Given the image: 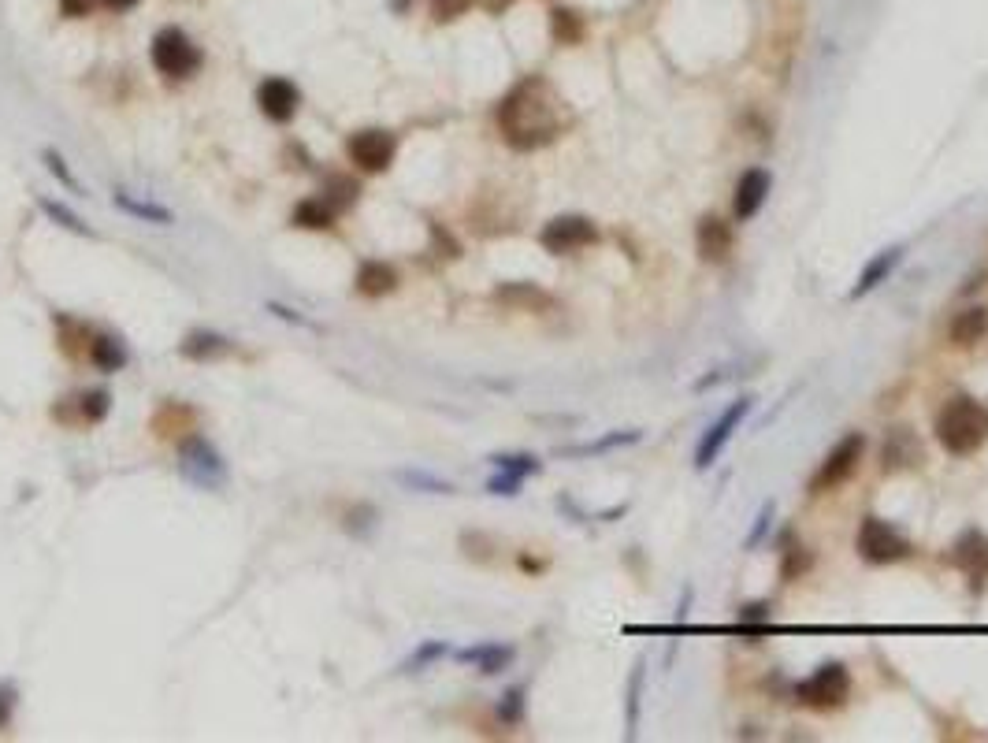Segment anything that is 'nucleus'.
I'll return each mask as SVG.
<instances>
[{"instance_id": "6ab92c4d", "label": "nucleus", "mask_w": 988, "mask_h": 743, "mask_svg": "<svg viewBox=\"0 0 988 743\" xmlns=\"http://www.w3.org/2000/svg\"><path fill=\"white\" fill-rule=\"evenodd\" d=\"M398 290V272L387 261H364L357 268V294L364 298H387Z\"/></svg>"}, {"instance_id": "79ce46f5", "label": "nucleus", "mask_w": 988, "mask_h": 743, "mask_svg": "<svg viewBox=\"0 0 988 743\" xmlns=\"http://www.w3.org/2000/svg\"><path fill=\"white\" fill-rule=\"evenodd\" d=\"M12 710H15V695L8 684H0V729L12 725Z\"/></svg>"}, {"instance_id": "20e7f679", "label": "nucleus", "mask_w": 988, "mask_h": 743, "mask_svg": "<svg viewBox=\"0 0 988 743\" xmlns=\"http://www.w3.org/2000/svg\"><path fill=\"white\" fill-rule=\"evenodd\" d=\"M855 550L866 565H896V561L910 558V539L896 524L881 521V517H866L858 528Z\"/></svg>"}, {"instance_id": "f257e3e1", "label": "nucleus", "mask_w": 988, "mask_h": 743, "mask_svg": "<svg viewBox=\"0 0 988 743\" xmlns=\"http://www.w3.org/2000/svg\"><path fill=\"white\" fill-rule=\"evenodd\" d=\"M498 131L517 153H532L554 142L565 131V108L558 93L550 90V82L539 75L517 82L498 105Z\"/></svg>"}, {"instance_id": "9d476101", "label": "nucleus", "mask_w": 988, "mask_h": 743, "mask_svg": "<svg viewBox=\"0 0 988 743\" xmlns=\"http://www.w3.org/2000/svg\"><path fill=\"white\" fill-rule=\"evenodd\" d=\"M346 153L361 171H387L394 153H398V138L390 131L368 127V131H357L346 138Z\"/></svg>"}, {"instance_id": "58836bf2", "label": "nucleus", "mask_w": 988, "mask_h": 743, "mask_svg": "<svg viewBox=\"0 0 988 743\" xmlns=\"http://www.w3.org/2000/svg\"><path fill=\"white\" fill-rule=\"evenodd\" d=\"M520 714H524V695L520 691H506V703L498 706V717L506 725H513V721H520Z\"/></svg>"}, {"instance_id": "9b49d317", "label": "nucleus", "mask_w": 988, "mask_h": 743, "mask_svg": "<svg viewBox=\"0 0 988 743\" xmlns=\"http://www.w3.org/2000/svg\"><path fill=\"white\" fill-rule=\"evenodd\" d=\"M951 558L959 565L970 587H974V595H981L988 584V535L981 532H962L955 539V547H951Z\"/></svg>"}, {"instance_id": "a19ab883", "label": "nucleus", "mask_w": 988, "mask_h": 743, "mask_svg": "<svg viewBox=\"0 0 988 743\" xmlns=\"http://www.w3.org/2000/svg\"><path fill=\"white\" fill-rule=\"evenodd\" d=\"M93 12V0H60V15L64 19H86Z\"/></svg>"}, {"instance_id": "0eeeda50", "label": "nucleus", "mask_w": 988, "mask_h": 743, "mask_svg": "<svg viewBox=\"0 0 988 743\" xmlns=\"http://www.w3.org/2000/svg\"><path fill=\"white\" fill-rule=\"evenodd\" d=\"M847 691H851V673H847L844 662H825L814 673V677L799 680V688H795V699L810 710H832V706H840L847 699Z\"/></svg>"}, {"instance_id": "6e6552de", "label": "nucleus", "mask_w": 988, "mask_h": 743, "mask_svg": "<svg viewBox=\"0 0 988 743\" xmlns=\"http://www.w3.org/2000/svg\"><path fill=\"white\" fill-rule=\"evenodd\" d=\"M539 242H543L546 253L554 257H565V253H576V249H587L598 242V227L587 216H554L539 231Z\"/></svg>"}, {"instance_id": "393cba45", "label": "nucleus", "mask_w": 988, "mask_h": 743, "mask_svg": "<svg viewBox=\"0 0 988 743\" xmlns=\"http://www.w3.org/2000/svg\"><path fill=\"white\" fill-rule=\"evenodd\" d=\"M112 201H116V209H123V212H127V216H134V220L160 223V227H168V223H175L171 209H164V205H156V201H138V197H130L127 190H116V194H112Z\"/></svg>"}, {"instance_id": "7c9ffc66", "label": "nucleus", "mask_w": 988, "mask_h": 743, "mask_svg": "<svg viewBox=\"0 0 988 743\" xmlns=\"http://www.w3.org/2000/svg\"><path fill=\"white\" fill-rule=\"evenodd\" d=\"M38 209L45 212V216H49L52 223H60V227H67V231H75V235L93 238L90 227H86V223L78 220V216H75V212H71V209H67L64 201H49V197H41V201H38Z\"/></svg>"}, {"instance_id": "f03ea898", "label": "nucleus", "mask_w": 988, "mask_h": 743, "mask_svg": "<svg viewBox=\"0 0 988 743\" xmlns=\"http://www.w3.org/2000/svg\"><path fill=\"white\" fill-rule=\"evenodd\" d=\"M933 435L951 457L977 454L988 443V405H981L970 394H955L936 413Z\"/></svg>"}, {"instance_id": "c85d7f7f", "label": "nucleus", "mask_w": 988, "mask_h": 743, "mask_svg": "<svg viewBox=\"0 0 988 743\" xmlns=\"http://www.w3.org/2000/svg\"><path fill=\"white\" fill-rule=\"evenodd\" d=\"M550 34H554V41H561V45H576V41L584 38V23H580V15L569 12V8H554V12H550Z\"/></svg>"}, {"instance_id": "de8ad7c7", "label": "nucleus", "mask_w": 988, "mask_h": 743, "mask_svg": "<svg viewBox=\"0 0 988 743\" xmlns=\"http://www.w3.org/2000/svg\"><path fill=\"white\" fill-rule=\"evenodd\" d=\"M108 12H130V8H138V0H101Z\"/></svg>"}, {"instance_id": "39448f33", "label": "nucleus", "mask_w": 988, "mask_h": 743, "mask_svg": "<svg viewBox=\"0 0 988 743\" xmlns=\"http://www.w3.org/2000/svg\"><path fill=\"white\" fill-rule=\"evenodd\" d=\"M862 457H866V435H858V431L855 435H844V439L829 450V457L821 461V469L814 472V480L806 483V491H810V495H829L836 487H844V483L855 476L858 465H862Z\"/></svg>"}, {"instance_id": "dca6fc26", "label": "nucleus", "mask_w": 988, "mask_h": 743, "mask_svg": "<svg viewBox=\"0 0 988 743\" xmlns=\"http://www.w3.org/2000/svg\"><path fill=\"white\" fill-rule=\"evenodd\" d=\"M494 301L502 309H513V313H550L554 309V298L535 283H502L494 290Z\"/></svg>"}, {"instance_id": "ea45409f", "label": "nucleus", "mask_w": 988, "mask_h": 743, "mask_svg": "<svg viewBox=\"0 0 988 743\" xmlns=\"http://www.w3.org/2000/svg\"><path fill=\"white\" fill-rule=\"evenodd\" d=\"M520 483H524V480H520V476H509V472H498V476H494V480L487 483V491H491V495H517V491H520Z\"/></svg>"}, {"instance_id": "5701e85b", "label": "nucleus", "mask_w": 988, "mask_h": 743, "mask_svg": "<svg viewBox=\"0 0 988 743\" xmlns=\"http://www.w3.org/2000/svg\"><path fill=\"white\" fill-rule=\"evenodd\" d=\"M903 261V249H884L881 257H873L866 268H862V275H858V283H855V290H851V298H862L866 290H873V287H881L884 279L892 275V268Z\"/></svg>"}, {"instance_id": "4c0bfd02", "label": "nucleus", "mask_w": 988, "mask_h": 743, "mask_svg": "<svg viewBox=\"0 0 988 743\" xmlns=\"http://www.w3.org/2000/svg\"><path fill=\"white\" fill-rule=\"evenodd\" d=\"M442 654H446V643H424V647H420V651H416L413 658L405 662V669H409V673H416L420 665L435 662V658H442Z\"/></svg>"}, {"instance_id": "f704fd0d", "label": "nucleus", "mask_w": 988, "mask_h": 743, "mask_svg": "<svg viewBox=\"0 0 988 743\" xmlns=\"http://www.w3.org/2000/svg\"><path fill=\"white\" fill-rule=\"evenodd\" d=\"M428 4L435 23H454V19H461L472 8V0H428Z\"/></svg>"}, {"instance_id": "72a5a7b5", "label": "nucleus", "mask_w": 988, "mask_h": 743, "mask_svg": "<svg viewBox=\"0 0 988 743\" xmlns=\"http://www.w3.org/2000/svg\"><path fill=\"white\" fill-rule=\"evenodd\" d=\"M643 677H647V662L632 669V684H628V736H636L639 725V695H643Z\"/></svg>"}, {"instance_id": "f3484780", "label": "nucleus", "mask_w": 988, "mask_h": 743, "mask_svg": "<svg viewBox=\"0 0 988 743\" xmlns=\"http://www.w3.org/2000/svg\"><path fill=\"white\" fill-rule=\"evenodd\" d=\"M149 428L160 439H190V431H197V409L186 402H164L153 413Z\"/></svg>"}, {"instance_id": "c9c22d12", "label": "nucleus", "mask_w": 988, "mask_h": 743, "mask_svg": "<svg viewBox=\"0 0 988 743\" xmlns=\"http://www.w3.org/2000/svg\"><path fill=\"white\" fill-rule=\"evenodd\" d=\"M398 480H402L405 487H424V491H435V495H450V491H454L446 480H435L428 472H398Z\"/></svg>"}, {"instance_id": "a211bd4d", "label": "nucleus", "mask_w": 988, "mask_h": 743, "mask_svg": "<svg viewBox=\"0 0 988 743\" xmlns=\"http://www.w3.org/2000/svg\"><path fill=\"white\" fill-rule=\"evenodd\" d=\"M988 335V309L985 305H970V309H962V313L951 316V327H948V339L962 350H970L977 342Z\"/></svg>"}, {"instance_id": "423d86ee", "label": "nucleus", "mask_w": 988, "mask_h": 743, "mask_svg": "<svg viewBox=\"0 0 988 743\" xmlns=\"http://www.w3.org/2000/svg\"><path fill=\"white\" fill-rule=\"evenodd\" d=\"M179 472L186 480L194 483V487H223L227 483V461L220 457V450L201 439V435H190V439H182V450H179Z\"/></svg>"}, {"instance_id": "2eb2a0df", "label": "nucleus", "mask_w": 988, "mask_h": 743, "mask_svg": "<svg viewBox=\"0 0 988 743\" xmlns=\"http://www.w3.org/2000/svg\"><path fill=\"white\" fill-rule=\"evenodd\" d=\"M695 249L706 264H725L732 253V223L721 216H702L695 227Z\"/></svg>"}, {"instance_id": "2f4dec72", "label": "nucleus", "mask_w": 988, "mask_h": 743, "mask_svg": "<svg viewBox=\"0 0 988 743\" xmlns=\"http://www.w3.org/2000/svg\"><path fill=\"white\" fill-rule=\"evenodd\" d=\"M494 461V469L498 472H509V476H532V472H539V457H532V454H498V457H491Z\"/></svg>"}, {"instance_id": "aec40b11", "label": "nucleus", "mask_w": 988, "mask_h": 743, "mask_svg": "<svg viewBox=\"0 0 988 743\" xmlns=\"http://www.w3.org/2000/svg\"><path fill=\"white\" fill-rule=\"evenodd\" d=\"M86 357H90V365L97 368V372H108V376H112V372H119V368L130 361L127 346H123L116 335H93V339H90V353H86Z\"/></svg>"}, {"instance_id": "ddd939ff", "label": "nucleus", "mask_w": 988, "mask_h": 743, "mask_svg": "<svg viewBox=\"0 0 988 743\" xmlns=\"http://www.w3.org/2000/svg\"><path fill=\"white\" fill-rule=\"evenodd\" d=\"M769 190H773V175L766 168H751L740 175V183H736V194H732V212H736V220L747 223L754 220L762 205H766Z\"/></svg>"}, {"instance_id": "412c9836", "label": "nucleus", "mask_w": 988, "mask_h": 743, "mask_svg": "<svg viewBox=\"0 0 988 743\" xmlns=\"http://www.w3.org/2000/svg\"><path fill=\"white\" fill-rule=\"evenodd\" d=\"M335 216L338 212L327 205L324 197H305V201L294 205L290 223H294V227H305V231H331V227H335Z\"/></svg>"}, {"instance_id": "a18cd8bd", "label": "nucleus", "mask_w": 988, "mask_h": 743, "mask_svg": "<svg viewBox=\"0 0 988 743\" xmlns=\"http://www.w3.org/2000/svg\"><path fill=\"white\" fill-rule=\"evenodd\" d=\"M769 606L766 602H754V606H743V621H766Z\"/></svg>"}, {"instance_id": "a878e982", "label": "nucleus", "mask_w": 988, "mask_h": 743, "mask_svg": "<svg viewBox=\"0 0 988 743\" xmlns=\"http://www.w3.org/2000/svg\"><path fill=\"white\" fill-rule=\"evenodd\" d=\"M56 335H60V346L71 357H86L90 353V327L71 320V316H56Z\"/></svg>"}, {"instance_id": "473e14b6", "label": "nucleus", "mask_w": 988, "mask_h": 743, "mask_svg": "<svg viewBox=\"0 0 988 743\" xmlns=\"http://www.w3.org/2000/svg\"><path fill=\"white\" fill-rule=\"evenodd\" d=\"M41 160H45V168H49V175H52V179H56V183H60V186H67V190H71V194H82V186H78L75 171L67 168V160L60 157V153H56V149H45V153H41Z\"/></svg>"}, {"instance_id": "f8f14e48", "label": "nucleus", "mask_w": 988, "mask_h": 743, "mask_svg": "<svg viewBox=\"0 0 988 743\" xmlns=\"http://www.w3.org/2000/svg\"><path fill=\"white\" fill-rule=\"evenodd\" d=\"M257 105L272 123H290V119L298 116L301 90L290 79H279V75H275V79H264L257 86Z\"/></svg>"}, {"instance_id": "c756f323", "label": "nucleus", "mask_w": 988, "mask_h": 743, "mask_svg": "<svg viewBox=\"0 0 988 743\" xmlns=\"http://www.w3.org/2000/svg\"><path fill=\"white\" fill-rule=\"evenodd\" d=\"M357 197H361V186L353 183V179H346V175H335V179H327V190H324V201L331 205L335 212H342V209H350V205H357Z\"/></svg>"}, {"instance_id": "e433bc0d", "label": "nucleus", "mask_w": 988, "mask_h": 743, "mask_svg": "<svg viewBox=\"0 0 988 743\" xmlns=\"http://www.w3.org/2000/svg\"><path fill=\"white\" fill-rule=\"evenodd\" d=\"M639 431H621V435H610V439H598L591 446H580V450H569V454H598V450H610V446H624V443H636Z\"/></svg>"}, {"instance_id": "1a4fd4ad", "label": "nucleus", "mask_w": 988, "mask_h": 743, "mask_svg": "<svg viewBox=\"0 0 988 743\" xmlns=\"http://www.w3.org/2000/svg\"><path fill=\"white\" fill-rule=\"evenodd\" d=\"M747 413H751V398H736V402L728 405L725 413L706 428V435H702L699 446H695V469H710V465H714L717 457H721V450L728 446V439H732V431L740 428Z\"/></svg>"}, {"instance_id": "49530a36", "label": "nucleus", "mask_w": 988, "mask_h": 743, "mask_svg": "<svg viewBox=\"0 0 988 743\" xmlns=\"http://www.w3.org/2000/svg\"><path fill=\"white\" fill-rule=\"evenodd\" d=\"M769 517H773V506L762 509V517H758V528H754V535H751V539H747V547H754V543L762 539V532H766V528H769Z\"/></svg>"}, {"instance_id": "4be33fe9", "label": "nucleus", "mask_w": 988, "mask_h": 743, "mask_svg": "<svg viewBox=\"0 0 988 743\" xmlns=\"http://www.w3.org/2000/svg\"><path fill=\"white\" fill-rule=\"evenodd\" d=\"M457 658H461V662H476L480 673L494 677V673H502V669L517 658V651H513V647H502V643H483V647H468V651H461Z\"/></svg>"}, {"instance_id": "7ed1b4c3", "label": "nucleus", "mask_w": 988, "mask_h": 743, "mask_svg": "<svg viewBox=\"0 0 988 743\" xmlns=\"http://www.w3.org/2000/svg\"><path fill=\"white\" fill-rule=\"evenodd\" d=\"M149 56H153V67L164 79H194L197 71H201V64H205L201 49H197L194 38L182 27L156 30Z\"/></svg>"}, {"instance_id": "c03bdc74", "label": "nucleus", "mask_w": 988, "mask_h": 743, "mask_svg": "<svg viewBox=\"0 0 988 743\" xmlns=\"http://www.w3.org/2000/svg\"><path fill=\"white\" fill-rule=\"evenodd\" d=\"M268 309H272V313H275V316H283V320H290V324H301V327H312V324H309V320H305V316H301V313H290V309H283V305H279V301H268Z\"/></svg>"}, {"instance_id": "4468645a", "label": "nucleus", "mask_w": 988, "mask_h": 743, "mask_svg": "<svg viewBox=\"0 0 988 743\" xmlns=\"http://www.w3.org/2000/svg\"><path fill=\"white\" fill-rule=\"evenodd\" d=\"M922 439L914 435L910 428H892L888 431V439L881 446V465L884 472H907V469H918L922 465Z\"/></svg>"}, {"instance_id": "bb28decb", "label": "nucleus", "mask_w": 988, "mask_h": 743, "mask_svg": "<svg viewBox=\"0 0 988 743\" xmlns=\"http://www.w3.org/2000/svg\"><path fill=\"white\" fill-rule=\"evenodd\" d=\"M780 558H784V565H780L784 580H799V576L810 573V565H814V554H810V550H806L792 532L784 535V550H780Z\"/></svg>"}, {"instance_id": "b1692460", "label": "nucleus", "mask_w": 988, "mask_h": 743, "mask_svg": "<svg viewBox=\"0 0 988 743\" xmlns=\"http://www.w3.org/2000/svg\"><path fill=\"white\" fill-rule=\"evenodd\" d=\"M179 350H182V357H190V361H212V357L231 353V339H223L216 331H194V335L182 339Z\"/></svg>"}, {"instance_id": "cd10ccee", "label": "nucleus", "mask_w": 988, "mask_h": 743, "mask_svg": "<svg viewBox=\"0 0 988 743\" xmlns=\"http://www.w3.org/2000/svg\"><path fill=\"white\" fill-rule=\"evenodd\" d=\"M75 409H78V424H101L108 417V409H112V394L108 391H86L75 398Z\"/></svg>"}, {"instance_id": "37998d69", "label": "nucleus", "mask_w": 988, "mask_h": 743, "mask_svg": "<svg viewBox=\"0 0 988 743\" xmlns=\"http://www.w3.org/2000/svg\"><path fill=\"white\" fill-rule=\"evenodd\" d=\"M431 238H435V242H439V246L446 249V257H461V246H457L454 238H450V235H446V231H442L439 223H431Z\"/></svg>"}]
</instances>
